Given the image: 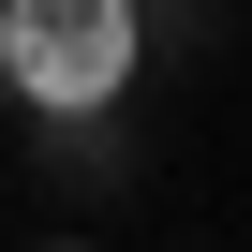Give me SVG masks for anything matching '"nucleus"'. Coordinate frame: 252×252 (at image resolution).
Segmentation results:
<instances>
[{
    "mask_svg": "<svg viewBox=\"0 0 252 252\" xmlns=\"http://www.w3.org/2000/svg\"><path fill=\"white\" fill-rule=\"evenodd\" d=\"M149 74V0H0V89L30 119H104Z\"/></svg>",
    "mask_w": 252,
    "mask_h": 252,
    "instance_id": "obj_1",
    "label": "nucleus"
},
{
    "mask_svg": "<svg viewBox=\"0 0 252 252\" xmlns=\"http://www.w3.org/2000/svg\"><path fill=\"white\" fill-rule=\"evenodd\" d=\"M30 252H104V237H30Z\"/></svg>",
    "mask_w": 252,
    "mask_h": 252,
    "instance_id": "obj_2",
    "label": "nucleus"
}]
</instances>
